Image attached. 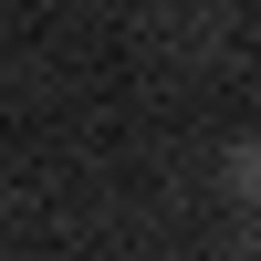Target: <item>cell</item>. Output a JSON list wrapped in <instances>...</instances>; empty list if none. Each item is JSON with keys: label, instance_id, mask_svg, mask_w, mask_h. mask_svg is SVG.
<instances>
[{"label": "cell", "instance_id": "obj_1", "mask_svg": "<svg viewBox=\"0 0 261 261\" xmlns=\"http://www.w3.org/2000/svg\"><path fill=\"white\" fill-rule=\"evenodd\" d=\"M220 188H230L241 209H261V136H241V146L220 157Z\"/></svg>", "mask_w": 261, "mask_h": 261}]
</instances>
